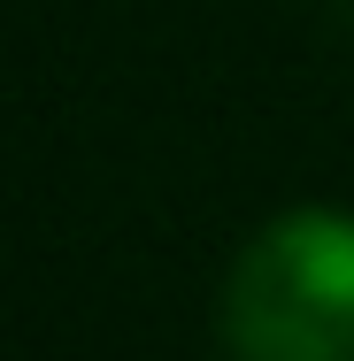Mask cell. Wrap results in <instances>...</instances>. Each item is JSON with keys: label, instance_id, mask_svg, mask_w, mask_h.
I'll list each match as a JSON object with an SVG mask.
<instances>
[{"label": "cell", "instance_id": "obj_1", "mask_svg": "<svg viewBox=\"0 0 354 361\" xmlns=\"http://www.w3.org/2000/svg\"><path fill=\"white\" fill-rule=\"evenodd\" d=\"M231 361H354V216L285 208L223 285Z\"/></svg>", "mask_w": 354, "mask_h": 361}]
</instances>
